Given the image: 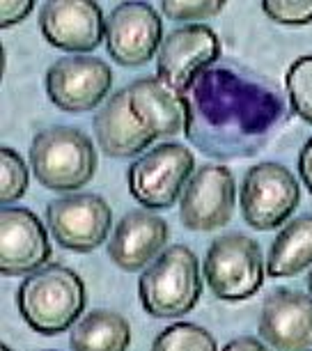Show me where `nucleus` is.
<instances>
[{
  "mask_svg": "<svg viewBox=\"0 0 312 351\" xmlns=\"http://www.w3.org/2000/svg\"><path fill=\"white\" fill-rule=\"evenodd\" d=\"M0 351H12V349L8 347V344H3V347H0Z\"/></svg>",
  "mask_w": 312,
  "mask_h": 351,
  "instance_id": "c85d7f7f",
  "label": "nucleus"
},
{
  "mask_svg": "<svg viewBox=\"0 0 312 351\" xmlns=\"http://www.w3.org/2000/svg\"><path fill=\"white\" fill-rule=\"evenodd\" d=\"M32 8H35V3H30V0H5L0 5V25L8 28V25L21 23L32 12Z\"/></svg>",
  "mask_w": 312,
  "mask_h": 351,
  "instance_id": "393cba45",
  "label": "nucleus"
},
{
  "mask_svg": "<svg viewBox=\"0 0 312 351\" xmlns=\"http://www.w3.org/2000/svg\"><path fill=\"white\" fill-rule=\"evenodd\" d=\"M218 58H221V42L209 25H182L163 39L156 56V74L172 90L184 95Z\"/></svg>",
  "mask_w": 312,
  "mask_h": 351,
  "instance_id": "0eeeda50",
  "label": "nucleus"
},
{
  "mask_svg": "<svg viewBox=\"0 0 312 351\" xmlns=\"http://www.w3.org/2000/svg\"><path fill=\"white\" fill-rule=\"evenodd\" d=\"M223 351H269V349L260 340H255V337H237V340L225 344Z\"/></svg>",
  "mask_w": 312,
  "mask_h": 351,
  "instance_id": "bb28decb",
  "label": "nucleus"
},
{
  "mask_svg": "<svg viewBox=\"0 0 312 351\" xmlns=\"http://www.w3.org/2000/svg\"><path fill=\"white\" fill-rule=\"evenodd\" d=\"M39 28L58 49L88 53L106 37V19L101 5L92 0H51L39 10Z\"/></svg>",
  "mask_w": 312,
  "mask_h": 351,
  "instance_id": "f8f14e48",
  "label": "nucleus"
},
{
  "mask_svg": "<svg viewBox=\"0 0 312 351\" xmlns=\"http://www.w3.org/2000/svg\"><path fill=\"white\" fill-rule=\"evenodd\" d=\"M262 12L283 25H305L312 21V0H267Z\"/></svg>",
  "mask_w": 312,
  "mask_h": 351,
  "instance_id": "5701e85b",
  "label": "nucleus"
},
{
  "mask_svg": "<svg viewBox=\"0 0 312 351\" xmlns=\"http://www.w3.org/2000/svg\"><path fill=\"white\" fill-rule=\"evenodd\" d=\"M301 202L296 177L280 163L253 165L241 184V214L253 230H274L294 214Z\"/></svg>",
  "mask_w": 312,
  "mask_h": 351,
  "instance_id": "423d86ee",
  "label": "nucleus"
},
{
  "mask_svg": "<svg viewBox=\"0 0 312 351\" xmlns=\"http://www.w3.org/2000/svg\"><path fill=\"white\" fill-rule=\"evenodd\" d=\"M298 172H301V180L312 193V138L303 145L301 154H298Z\"/></svg>",
  "mask_w": 312,
  "mask_h": 351,
  "instance_id": "a878e982",
  "label": "nucleus"
},
{
  "mask_svg": "<svg viewBox=\"0 0 312 351\" xmlns=\"http://www.w3.org/2000/svg\"><path fill=\"white\" fill-rule=\"evenodd\" d=\"M49 230L62 248L90 253L106 241L112 223V211L104 197L78 193L58 197L46 207Z\"/></svg>",
  "mask_w": 312,
  "mask_h": 351,
  "instance_id": "6e6552de",
  "label": "nucleus"
},
{
  "mask_svg": "<svg viewBox=\"0 0 312 351\" xmlns=\"http://www.w3.org/2000/svg\"><path fill=\"white\" fill-rule=\"evenodd\" d=\"M163 12L175 21H200V19H209L218 14L225 3L223 0H163Z\"/></svg>",
  "mask_w": 312,
  "mask_h": 351,
  "instance_id": "b1692460",
  "label": "nucleus"
},
{
  "mask_svg": "<svg viewBox=\"0 0 312 351\" xmlns=\"http://www.w3.org/2000/svg\"><path fill=\"white\" fill-rule=\"evenodd\" d=\"M168 223L152 211H131L117 223L108 241V257L122 271L145 269L158 260L168 241Z\"/></svg>",
  "mask_w": 312,
  "mask_h": 351,
  "instance_id": "dca6fc26",
  "label": "nucleus"
},
{
  "mask_svg": "<svg viewBox=\"0 0 312 351\" xmlns=\"http://www.w3.org/2000/svg\"><path fill=\"white\" fill-rule=\"evenodd\" d=\"M112 88V71L104 60L88 56L60 58L46 71V95L58 108L85 112L97 108Z\"/></svg>",
  "mask_w": 312,
  "mask_h": 351,
  "instance_id": "1a4fd4ad",
  "label": "nucleus"
},
{
  "mask_svg": "<svg viewBox=\"0 0 312 351\" xmlns=\"http://www.w3.org/2000/svg\"><path fill=\"white\" fill-rule=\"evenodd\" d=\"M287 95L298 117L312 124V56L296 58L287 71Z\"/></svg>",
  "mask_w": 312,
  "mask_h": 351,
  "instance_id": "4be33fe9",
  "label": "nucleus"
},
{
  "mask_svg": "<svg viewBox=\"0 0 312 351\" xmlns=\"http://www.w3.org/2000/svg\"><path fill=\"white\" fill-rule=\"evenodd\" d=\"M141 301L143 308L158 319H175L189 315L197 306L202 294L200 267L191 248L170 246L161 257L141 276Z\"/></svg>",
  "mask_w": 312,
  "mask_h": 351,
  "instance_id": "f03ea898",
  "label": "nucleus"
},
{
  "mask_svg": "<svg viewBox=\"0 0 312 351\" xmlns=\"http://www.w3.org/2000/svg\"><path fill=\"white\" fill-rule=\"evenodd\" d=\"M83 278L62 264H51L30 274L16 291V306L25 324L42 335L67 330L85 310Z\"/></svg>",
  "mask_w": 312,
  "mask_h": 351,
  "instance_id": "f257e3e1",
  "label": "nucleus"
},
{
  "mask_svg": "<svg viewBox=\"0 0 312 351\" xmlns=\"http://www.w3.org/2000/svg\"><path fill=\"white\" fill-rule=\"evenodd\" d=\"M0 172H3V182H0V200L5 207L21 200L23 193L28 191L30 175L28 165L21 158L16 149L0 147Z\"/></svg>",
  "mask_w": 312,
  "mask_h": 351,
  "instance_id": "412c9836",
  "label": "nucleus"
},
{
  "mask_svg": "<svg viewBox=\"0 0 312 351\" xmlns=\"http://www.w3.org/2000/svg\"><path fill=\"white\" fill-rule=\"evenodd\" d=\"M152 351H218V347L207 328L179 322L158 333Z\"/></svg>",
  "mask_w": 312,
  "mask_h": 351,
  "instance_id": "aec40b11",
  "label": "nucleus"
},
{
  "mask_svg": "<svg viewBox=\"0 0 312 351\" xmlns=\"http://www.w3.org/2000/svg\"><path fill=\"white\" fill-rule=\"evenodd\" d=\"M95 134L104 154L127 158L141 154L156 141L131 110L129 88H122L112 95L95 117Z\"/></svg>",
  "mask_w": 312,
  "mask_h": 351,
  "instance_id": "f3484780",
  "label": "nucleus"
},
{
  "mask_svg": "<svg viewBox=\"0 0 312 351\" xmlns=\"http://www.w3.org/2000/svg\"><path fill=\"white\" fill-rule=\"evenodd\" d=\"M312 264V216L287 223L271 243L267 271L271 278H291Z\"/></svg>",
  "mask_w": 312,
  "mask_h": 351,
  "instance_id": "6ab92c4d",
  "label": "nucleus"
},
{
  "mask_svg": "<svg viewBox=\"0 0 312 351\" xmlns=\"http://www.w3.org/2000/svg\"><path fill=\"white\" fill-rule=\"evenodd\" d=\"M30 165L46 189L76 191L95 177L97 149L81 129L51 127L32 141Z\"/></svg>",
  "mask_w": 312,
  "mask_h": 351,
  "instance_id": "7ed1b4c3",
  "label": "nucleus"
},
{
  "mask_svg": "<svg viewBox=\"0 0 312 351\" xmlns=\"http://www.w3.org/2000/svg\"><path fill=\"white\" fill-rule=\"evenodd\" d=\"M235 175L225 165H202L193 172L179 200V218L189 230L209 232L235 214Z\"/></svg>",
  "mask_w": 312,
  "mask_h": 351,
  "instance_id": "9b49d317",
  "label": "nucleus"
},
{
  "mask_svg": "<svg viewBox=\"0 0 312 351\" xmlns=\"http://www.w3.org/2000/svg\"><path fill=\"white\" fill-rule=\"evenodd\" d=\"M51 257L46 228L28 209L3 207L0 214V271L3 276L35 274Z\"/></svg>",
  "mask_w": 312,
  "mask_h": 351,
  "instance_id": "4468645a",
  "label": "nucleus"
},
{
  "mask_svg": "<svg viewBox=\"0 0 312 351\" xmlns=\"http://www.w3.org/2000/svg\"><path fill=\"white\" fill-rule=\"evenodd\" d=\"M131 326L119 313L95 310L74 324L69 333L71 351H127Z\"/></svg>",
  "mask_w": 312,
  "mask_h": 351,
  "instance_id": "a211bd4d",
  "label": "nucleus"
},
{
  "mask_svg": "<svg viewBox=\"0 0 312 351\" xmlns=\"http://www.w3.org/2000/svg\"><path fill=\"white\" fill-rule=\"evenodd\" d=\"M193 149L179 143H163L143 154L127 172L129 191L143 207L168 209L184 193L193 177Z\"/></svg>",
  "mask_w": 312,
  "mask_h": 351,
  "instance_id": "39448f33",
  "label": "nucleus"
},
{
  "mask_svg": "<svg viewBox=\"0 0 312 351\" xmlns=\"http://www.w3.org/2000/svg\"><path fill=\"white\" fill-rule=\"evenodd\" d=\"M129 88V104L138 122L154 138L177 134L191 136L193 129V106L182 92L172 90L158 76L138 78Z\"/></svg>",
  "mask_w": 312,
  "mask_h": 351,
  "instance_id": "ddd939ff",
  "label": "nucleus"
},
{
  "mask_svg": "<svg viewBox=\"0 0 312 351\" xmlns=\"http://www.w3.org/2000/svg\"><path fill=\"white\" fill-rule=\"evenodd\" d=\"M260 335L276 351H308L312 347V296L274 289L262 303Z\"/></svg>",
  "mask_w": 312,
  "mask_h": 351,
  "instance_id": "2eb2a0df",
  "label": "nucleus"
},
{
  "mask_svg": "<svg viewBox=\"0 0 312 351\" xmlns=\"http://www.w3.org/2000/svg\"><path fill=\"white\" fill-rule=\"evenodd\" d=\"M204 278L216 299H250L264 282V257L260 243L239 232L218 237L211 241L204 257Z\"/></svg>",
  "mask_w": 312,
  "mask_h": 351,
  "instance_id": "20e7f679",
  "label": "nucleus"
},
{
  "mask_svg": "<svg viewBox=\"0 0 312 351\" xmlns=\"http://www.w3.org/2000/svg\"><path fill=\"white\" fill-rule=\"evenodd\" d=\"M161 44L163 23L149 3H122L106 19V49L119 64L149 62Z\"/></svg>",
  "mask_w": 312,
  "mask_h": 351,
  "instance_id": "9d476101",
  "label": "nucleus"
},
{
  "mask_svg": "<svg viewBox=\"0 0 312 351\" xmlns=\"http://www.w3.org/2000/svg\"><path fill=\"white\" fill-rule=\"evenodd\" d=\"M308 289H310V294H312V271H310V276H308Z\"/></svg>",
  "mask_w": 312,
  "mask_h": 351,
  "instance_id": "cd10ccee",
  "label": "nucleus"
}]
</instances>
